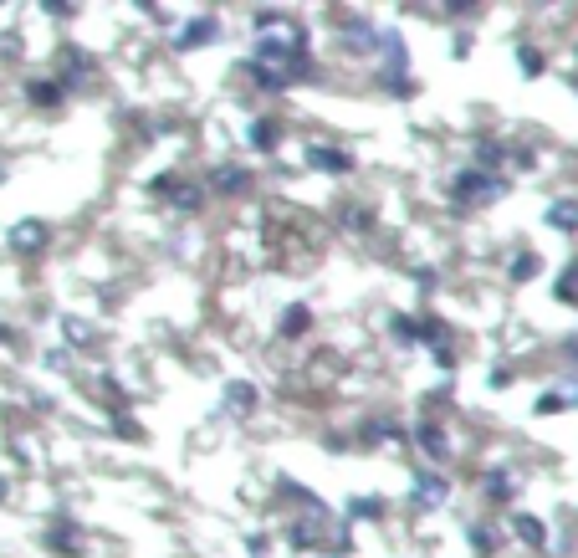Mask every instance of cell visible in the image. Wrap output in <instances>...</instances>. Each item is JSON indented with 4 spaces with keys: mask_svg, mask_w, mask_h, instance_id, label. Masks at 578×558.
Segmentation results:
<instances>
[{
    "mask_svg": "<svg viewBox=\"0 0 578 558\" xmlns=\"http://www.w3.org/2000/svg\"><path fill=\"white\" fill-rule=\"evenodd\" d=\"M502 190H507V185H502V180H492V175H461V180H456V195H461V200H471V205L497 200Z\"/></svg>",
    "mask_w": 578,
    "mask_h": 558,
    "instance_id": "1",
    "label": "cell"
},
{
    "mask_svg": "<svg viewBox=\"0 0 578 558\" xmlns=\"http://www.w3.org/2000/svg\"><path fill=\"white\" fill-rule=\"evenodd\" d=\"M215 16H205V21H190L180 36H174V52H195V47H205V41H215Z\"/></svg>",
    "mask_w": 578,
    "mask_h": 558,
    "instance_id": "2",
    "label": "cell"
},
{
    "mask_svg": "<svg viewBox=\"0 0 578 558\" xmlns=\"http://www.w3.org/2000/svg\"><path fill=\"white\" fill-rule=\"evenodd\" d=\"M154 195H169V205H180V210H195L200 205V190L195 185H185V180H154Z\"/></svg>",
    "mask_w": 578,
    "mask_h": 558,
    "instance_id": "3",
    "label": "cell"
},
{
    "mask_svg": "<svg viewBox=\"0 0 578 558\" xmlns=\"http://www.w3.org/2000/svg\"><path fill=\"white\" fill-rule=\"evenodd\" d=\"M307 164H313V169H333V175H348V169H353V159L343 149H323V144L307 149Z\"/></svg>",
    "mask_w": 578,
    "mask_h": 558,
    "instance_id": "4",
    "label": "cell"
},
{
    "mask_svg": "<svg viewBox=\"0 0 578 558\" xmlns=\"http://www.w3.org/2000/svg\"><path fill=\"white\" fill-rule=\"evenodd\" d=\"M11 246L16 251H41V246H47V226H41V221H21L11 231Z\"/></svg>",
    "mask_w": 578,
    "mask_h": 558,
    "instance_id": "5",
    "label": "cell"
},
{
    "mask_svg": "<svg viewBox=\"0 0 578 558\" xmlns=\"http://www.w3.org/2000/svg\"><path fill=\"white\" fill-rule=\"evenodd\" d=\"M26 98H31L36 108H57V103L67 98V82H31Z\"/></svg>",
    "mask_w": 578,
    "mask_h": 558,
    "instance_id": "6",
    "label": "cell"
},
{
    "mask_svg": "<svg viewBox=\"0 0 578 558\" xmlns=\"http://www.w3.org/2000/svg\"><path fill=\"white\" fill-rule=\"evenodd\" d=\"M481 492L492 497V502H512V497H517V487H512L507 471H486V477H481Z\"/></svg>",
    "mask_w": 578,
    "mask_h": 558,
    "instance_id": "7",
    "label": "cell"
},
{
    "mask_svg": "<svg viewBox=\"0 0 578 558\" xmlns=\"http://www.w3.org/2000/svg\"><path fill=\"white\" fill-rule=\"evenodd\" d=\"M512 528H517V543H527V548H543V543H548V533H543V518H517Z\"/></svg>",
    "mask_w": 578,
    "mask_h": 558,
    "instance_id": "8",
    "label": "cell"
},
{
    "mask_svg": "<svg viewBox=\"0 0 578 558\" xmlns=\"http://www.w3.org/2000/svg\"><path fill=\"white\" fill-rule=\"evenodd\" d=\"M548 221H553L558 231H578V205H573V200H558V205L548 210Z\"/></svg>",
    "mask_w": 578,
    "mask_h": 558,
    "instance_id": "9",
    "label": "cell"
},
{
    "mask_svg": "<svg viewBox=\"0 0 578 558\" xmlns=\"http://www.w3.org/2000/svg\"><path fill=\"white\" fill-rule=\"evenodd\" d=\"M420 507H440V502H446V482H440V477H420Z\"/></svg>",
    "mask_w": 578,
    "mask_h": 558,
    "instance_id": "10",
    "label": "cell"
},
{
    "mask_svg": "<svg viewBox=\"0 0 578 558\" xmlns=\"http://www.w3.org/2000/svg\"><path fill=\"white\" fill-rule=\"evenodd\" d=\"M420 441H425V451H430L435 461L451 451V446H446V431H440V425H420Z\"/></svg>",
    "mask_w": 578,
    "mask_h": 558,
    "instance_id": "11",
    "label": "cell"
},
{
    "mask_svg": "<svg viewBox=\"0 0 578 558\" xmlns=\"http://www.w3.org/2000/svg\"><path fill=\"white\" fill-rule=\"evenodd\" d=\"M307 318H313V313H307V308H287V313H282V333H287V338L307 333Z\"/></svg>",
    "mask_w": 578,
    "mask_h": 558,
    "instance_id": "12",
    "label": "cell"
},
{
    "mask_svg": "<svg viewBox=\"0 0 578 558\" xmlns=\"http://www.w3.org/2000/svg\"><path fill=\"white\" fill-rule=\"evenodd\" d=\"M215 185H220V190H246V185H251V175H246V169H220Z\"/></svg>",
    "mask_w": 578,
    "mask_h": 558,
    "instance_id": "13",
    "label": "cell"
},
{
    "mask_svg": "<svg viewBox=\"0 0 578 558\" xmlns=\"http://www.w3.org/2000/svg\"><path fill=\"white\" fill-rule=\"evenodd\" d=\"M502 154H507L502 144H481V149H476V164H481V169H497V164H502Z\"/></svg>",
    "mask_w": 578,
    "mask_h": 558,
    "instance_id": "14",
    "label": "cell"
},
{
    "mask_svg": "<svg viewBox=\"0 0 578 558\" xmlns=\"http://www.w3.org/2000/svg\"><path fill=\"white\" fill-rule=\"evenodd\" d=\"M231 405H236V410H251V405H256V390H251V384H231Z\"/></svg>",
    "mask_w": 578,
    "mask_h": 558,
    "instance_id": "15",
    "label": "cell"
},
{
    "mask_svg": "<svg viewBox=\"0 0 578 558\" xmlns=\"http://www.w3.org/2000/svg\"><path fill=\"white\" fill-rule=\"evenodd\" d=\"M272 139H277L272 123H256V128H251V144H256V149H272Z\"/></svg>",
    "mask_w": 578,
    "mask_h": 558,
    "instance_id": "16",
    "label": "cell"
},
{
    "mask_svg": "<svg viewBox=\"0 0 578 558\" xmlns=\"http://www.w3.org/2000/svg\"><path fill=\"white\" fill-rule=\"evenodd\" d=\"M527 272H538V256H517V262H512V277L522 282Z\"/></svg>",
    "mask_w": 578,
    "mask_h": 558,
    "instance_id": "17",
    "label": "cell"
},
{
    "mask_svg": "<svg viewBox=\"0 0 578 558\" xmlns=\"http://www.w3.org/2000/svg\"><path fill=\"white\" fill-rule=\"evenodd\" d=\"M517 62H522V72H543V57H538V52H527V47L517 52Z\"/></svg>",
    "mask_w": 578,
    "mask_h": 558,
    "instance_id": "18",
    "label": "cell"
},
{
    "mask_svg": "<svg viewBox=\"0 0 578 558\" xmlns=\"http://www.w3.org/2000/svg\"><path fill=\"white\" fill-rule=\"evenodd\" d=\"M353 518H379V502H364V497H359V502H353Z\"/></svg>",
    "mask_w": 578,
    "mask_h": 558,
    "instance_id": "19",
    "label": "cell"
},
{
    "mask_svg": "<svg viewBox=\"0 0 578 558\" xmlns=\"http://www.w3.org/2000/svg\"><path fill=\"white\" fill-rule=\"evenodd\" d=\"M0 497H6V482H0Z\"/></svg>",
    "mask_w": 578,
    "mask_h": 558,
    "instance_id": "20",
    "label": "cell"
}]
</instances>
